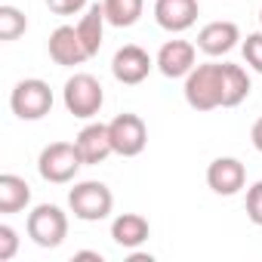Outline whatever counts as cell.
<instances>
[{
  "instance_id": "obj_1",
  "label": "cell",
  "mask_w": 262,
  "mask_h": 262,
  "mask_svg": "<svg viewBox=\"0 0 262 262\" xmlns=\"http://www.w3.org/2000/svg\"><path fill=\"white\" fill-rule=\"evenodd\" d=\"M185 102L194 111H213L222 108V65L216 62H204L194 65L191 74L185 77Z\"/></svg>"
},
{
  "instance_id": "obj_2",
  "label": "cell",
  "mask_w": 262,
  "mask_h": 262,
  "mask_svg": "<svg viewBox=\"0 0 262 262\" xmlns=\"http://www.w3.org/2000/svg\"><path fill=\"white\" fill-rule=\"evenodd\" d=\"M68 207H71L74 219L99 222V219H108V213L114 210V194H111V188L105 182L86 179V182H77L68 191Z\"/></svg>"
},
{
  "instance_id": "obj_3",
  "label": "cell",
  "mask_w": 262,
  "mask_h": 262,
  "mask_svg": "<svg viewBox=\"0 0 262 262\" xmlns=\"http://www.w3.org/2000/svg\"><path fill=\"white\" fill-rule=\"evenodd\" d=\"M86 167L80 151H77V142H53L40 151L37 158V170H40V179L43 182H53V185H65L77 176V170Z\"/></svg>"
},
{
  "instance_id": "obj_4",
  "label": "cell",
  "mask_w": 262,
  "mask_h": 262,
  "mask_svg": "<svg viewBox=\"0 0 262 262\" xmlns=\"http://www.w3.org/2000/svg\"><path fill=\"white\" fill-rule=\"evenodd\" d=\"M10 108L19 120H40L53 111V90L40 77H25L10 93Z\"/></svg>"
},
{
  "instance_id": "obj_5",
  "label": "cell",
  "mask_w": 262,
  "mask_h": 262,
  "mask_svg": "<svg viewBox=\"0 0 262 262\" xmlns=\"http://www.w3.org/2000/svg\"><path fill=\"white\" fill-rule=\"evenodd\" d=\"M62 99H65V108L68 114L74 117H96L105 105V93H102V83L86 74V71H77L74 77L65 80V90H62Z\"/></svg>"
},
{
  "instance_id": "obj_6",
  "label": "cell",
  "mask_w": 262,
  "mask_h": 262,
  "mask_svg": "<svg viewBox=\"0 0 262 262\" xmlns=\"http://www.w3.org/2000/svg\"><path fill=\"white\" fill-rule=\"evenodd\" d=\"M25 228H28V237L43 247V250H53L59 247L65 237H68V216L62 213V207L56 204H37L28 219H25Z\"/></svg>"
},
{
  "instance_id": "obj_7",
  "label": "cell",
  "mask_w": 262,
  "mask_h": 262,
  "mask_svg": "<svg viewBox=\"0 0 262 262\" xmlns=\"http://www.w3.org/2000/svg\"><path fill=\"white\" fill-rule=\"evenodd\" d=\"M108 133H111V145H114V155L120 158H136L145 151L148 145V126L139 114H117L111 123H108Z\"/></svg>"
},
{
  "instance_id": "obj_8",
  "label": "cell",
  "mask_w": 262,
  "mask_h": 262,
  "mask_svg": "<svg viewBox=\"0 0 262 262\" xmlns=\"http://www.w3.org/2000/svg\"><path fill=\"white\" fill-rule=\"evenodd\" d=\"M155 65H158V62H155L142 47L126 43V47H120V50L114 53V59H111V74H114V80H120V83H126V86H136V83H142V80L151 74Z\"/></svg>"
},
{
  "instance_id": "obj_9",
  "label": "cell",
  "mask_w": 262,
  "mask_h": 262,
  "mask_svg": "<svg viewBox=\"0 0 262 262\" xmlns=\"http://www.w3.org/2000/svg\"><path fill=\"white\" fill-rule=\"evenodd\" d=\"M201 16L198 0H155V22L170 31V34H182L188 31Z\"/></svg>"
},
{
  "instance_id": "obj_10",
  "label": "cell",
  "mask_w": 262,
  "mask_h": 262,
  "mask_svg": "<svg viewBox=\"0 0 262 262\" xmlns=\"http://www.w3.org/2000/svg\"><path fill=\"white\" fill-rule=\"evenodd\" d=\"M47 50H50V59H53L56 65H65V68L83 65V62L90 59V53H86V47H83V40H80V34H77L74 25H59V28L50 34Z\"/></svg>"
},
{
  "instance_id": "obj_11",
  "label": "cell",
  "mask_w": 262,
  "mask_h": 262,
  "mask_svg": "<svg viewBox=\"0 0 262 262\" xmlns=\"http://www.w3.org/2000/svg\"><path fill=\"white\" fill-rule=\"evenodd\" d=\"M155 62H158V71H161L164 77H170V80L188 77L191 68L198 65V50H194V43H188V40H167V43L161 47V53H158Z\"/></svg>"
},
{
  "instance_id": "obj_12",
  "label": "cell",
  "mask_w": 262,
  "mask_h": 262,
  "mask_svg": "<svg viewBox=\"0 0 262 262\" xmlns=\"http://www.w3.org/2000/svg\"><path fill=\"white\" fill-rule=\"evenodd\" d=\"M207 185H210V191L231 198L247 185V167L237 158H216L207 167Z\"/></svg>"
},
{
  "instance_id": "obj_13",
  "label": "cell",
  "mask_w": 262,
  "mask_h": 262,
  "mask_svg": "<svg viewBox=\"0 0 262 262\" xmlns=\"http://www.w3.org/2000/svg\"><path fill=\"white\" fill-rule=\"evenodd\" d=\"M241 40V28L228 19H219V22H207L201 31H198V50L207 53V56H225L237 47Z\"/></svg>"
},
{
  "instance_id": "obj_14",
  "label": "cell",
  "mask_w": 262,
  "mask_h": 262,
  "mask_svg": "<svg viewBox=\"0 0 262 262\" xmlns=\"http://www.w3.org/2000/svg\"><path fill=\"white\" fill-rule=\"evenodd\" d=\"M74 142H77V151H80L83 164H102L108 155H114L108 123H90V126H83Z\"/></svg>"
},
{
  "instance_id": "obj_15",
  "label": "cell",
  "mask_w": 262,
  "mask_h": 262,
  "mask_svg": "<svg viewBox=\"0 0 262 262\" xmlns=\"http://www.w3.org/2000/svg\"><path fill=\"white\" fill-rule=\"evenodd\" d=\"M111 237H114V244L123 247V250H136V247H142V244L151 237V225H148V219L139 216V213H120V216L111 222Z\"/></svg>"
},
{
  "instance_id": "obj_16",
  "label": "cell",
  "mask_w": 262,
  "mask_h": 262,
  "mask_svg": "<svg viewBox=\"0 0 262 262\" xmlns=\"http://www.w3.org/2000/svg\"><path fill=\"white\" fill-rule=\"evenodd\" d=\"M105 25H108V19H105V7H102V4L86 7V13H83V16H80V22L74 25V28H77V34H80V40H83V47H86V53H90V59L102 50Z\"/></svg>"
},
{
  "instance_id": "obj_17",
  "label": "cell",
  "mask_w": 262,
  "mask_h": 262,
  "mask_svg": "<svg viewBox=\"0 0 262 262\" xmlns=\"http://www.w3.org/2000/svg\"><path fill=\"white\" fill-rule=\"evenodd\" d=\"M31 204V185L16 176V173H4L0 176V213H19Z\"/></svg>"
},
{
  "instance_id": "obj_18",
  "label": "cell",
  "mask_w": 262,
  "mask_h": 262,
  "mask_svg": "<svg viewBox=\"0 0 262 262\" xmlns=\"http://www.w3.org/2000/svg\"><path fill=\"white\" fill-rule=\"evenodd\" d=\"M250 96V74L241 65L222 62V108H237Z\"/></svg>"
},
{
  "instance_id": "obj_19",
  "label": "cell",
  "mask_w": 262,
  "mask_h": 262,
  "mask_svg": "<svg viewBox=\"0 0 262 262\" xmlns=\"http://www.w3.org/2000/svg\"><path fill=\"white\" fill-rule=\"evenodd\" d=\"M105 7V19L108 25L114 28H129L142 19V10H145V0H102Z\"/></svg>"
},
{
  "instance_id": "obj_20",
  "label": "cell",
  "mask_w": 262,
  "mask_h": 262,
  "mask_svg": "<svg viewBox=\"0 0 262 262\" xmlns=\"http://www.w3.org/2000/svg\"><path fill=\"white\" fill-rule=\"evenodd\" d=\"M28 31V19H25V13L22 10H16V7H10V4H4L0 7V40H16V37H22Z\"/></svg>"
},
{
  "instance_id": "obj_21",
  "label": "cell",
  "mask_w": 262,
  "mask_h": 262,
  "mask_svg": "<svg viewBox=\"0 0 262 262\" xmlns=\"http://www.w3.org/2000/svg\"><path fill=\"white\" fill-rule=\"evenodd\" d=\"M244 62H247L256 74H262V31L247 34V40H244Z\"/></svg>"
},
{
  "instance_id": "obj_22",
  "label": "cell",
  "mask_w": 262,
  "mask_h": 262,
  "mask_svg": "<svg viewBox=\"0 0 262 262\" xmlns=\"http://www.w3.org/2000/svg\"><path fill=\"white\" fill-rule=\"evenodd\" d=\"M19 253V231L13 225H0V262H10Z\"/></svg>"
},
{
  "instance_id": "obj_23",
  "label": "cell",
  "mask_w": 262,
  "mask_h": 262,
  "mask_svg": "<svg viewBox=\"0 0 262 262\" xmlns=\"http://www.w3.org/2000/svg\"><path fill=\"white\" fill-rule=\"evenodd\" d=\"M247 216H250L253 225L262 228V179L247 188Z\"/></svg>"
},
{
  "instance_id": "obj_24",
  "label": "cell",
  "mask_w": 262,
  "mask_h": 262,
  "mask_svg": "<svg viewBox=\"0 0 262 262\" xmlns=\"http://www.w3.org/2000/svg\"><path fill=\"white\" fill-rule=\"evenodd\" d=\"M47 7L56 16H74V13H80L86 7V0H47Z\"/></svg>"
},
{
  "instance_id": "obj_25",
  "label": "cell",
  "mask_w": 262,
  "mask_h": 262,
  "mask_svg": "<svg viewBox=\"0 0 262 262\" xmlns=\"http://www.w3.org/2000/svg\"><path fill=\"white\" fill-rule=\"evenodd\" d=\"M250 142H253V148L262 155V117L253 123V129H250Z\"/></svg>"
},
{
  "instance_id": "obj_26",
  "label": "cell",
  "mask_w": 262,
  "mask_h": 262,
  "mask_svg": "<svg viewBox=\"0 0 262 262\" xmlns=\"http://www.w3.org/2000/svg\"><path fill=\"white\" fill-rule=\"evenodd\" d=\"M74 259H93V262H102V253H96V250H77Z\"/></svg>"
},
{
  "instance_id": "obj_27",
  "label": "cell",
  "mask_w": 262,
  "mask_h": 262,
  "mask_svg": "<svg viewBox=\"0 0 262 262\" xmlns=\"http://www.w3.org/2000/svg\"><path fill=\"white\" fill-rule=\"evenodd\" d=\"M259 25H262V10H259Z\"/></svg>"
}]
</instances>
